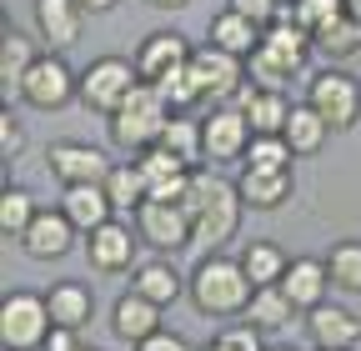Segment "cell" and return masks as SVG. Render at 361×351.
Masks as SVG:
<instances>
[{
	"label": "cell",
	"mask_w": 361,
	"mask_h": 351,
	"mask_svg": "<svg viewBox=\"0 0 361 351\" xmlns=\"http://www.w3.org/2000/svg\"><path fill=\"white\" fill-rule=\"evenodd\" d=\"M186 216H191V251L201 256H221V246H231L241 231L246 201L236 191V181H226L216 171H196V181L186 191Z\"/></svg>",
	"instance_id": "obj_1"
},
{
	"label": "cell",
	"mask_w": 361,
	"mask_h": 351,
	"mask_svg": "<svg viewBox=\"0 0 361 351\" xmlns=\"http://www.w3.org/2000/svg\"><path fill=\"white\" fill-rule=\"evenodd\" d=\"M186 296L201 316L211 321H226V316H246V306L256 296L246 266H241V256H201L196 261V271L186 276Z\"/></svg>",
	"instance_id": "obj_2"
},
{
	"label": "cell",
	"mask_w": 361,
	"mask_h": 351,
	"mask_svg": "<svg viewBox=\"0 0 361 351\" xmlns=\"http://www.w3.org/2000/svg\"><path fill=\"white\" fill-rule=\"evenodd\" d=\"M166 125H171V106L161 101V91H156V85H146V80L135 85V91L126 96V106L106 121L111 146H116V151H126L130 161L141 156V151H151V146H161Z\"/></svg>",
	"instance_id": "obj_3"
},
{
	"label": "cell",
	"mask_w": 361,
	"mask_h": 351,
	"mask_svg": "<svg viewBox=\"0 0 361 351\" xmlns=\"http://www.w3.org/2000/svg\"><path fill=\"white\" fill-rule=\"evenodd\" d=\"M311 51H316L311 46V30H301L296 20H276V25L261 35V51L246 61L251 66V80L261 85V91H281V85L306 66Z\"/></svg>",
	"instance_id": "obj_4"
},
{
	"label": "cell",
	"mask_w": 361,
	"mask_h": 351,
	"mask_svg": "<svg viewBox=\"0 0 361 351\" xmlns=\"http://www.w3.org/2000/svg\"><path fill=\"white\" fill-rule=\"evenodd\" d=\"M51 331L56 321L40 291H11L0 301V341H6V351H45Z\"/></svg>",
	"instance_id": "obj_5"
},
{
	"label": "cell",
	"mask_w": 361,
	"mask_h": 351,
	"mask_svg": "<svg viewBox=\"0 0 361 351\" xmlns=\"http://www.w3.org/2000/svg\"><path fill=\"white\" fill-rule=\"evenodd\" d=\"M135 85H141L135 61H126V56H96V61L80 70V106L111 121L126 106V96L135 91Z\"/></svg>",
	"instance_id": "obj_6"
},
{
	"label": "cell",
	"mask_w": 361,
	"mask_h": 351,
	"mask_svg": "<svg viewBox=\"0 0 361 351\" xmlns=\"http://www.w3.org/2000/svg\"><path fill=\"white\" fill-rule=\"evenodd\" d=\"M306 106L331 130H351L361 121V80L341 66H326V70H316L306 80Z\"/></svg>",
	"instance_id": "obj_7"
},
{
	"label": "cell",
	"mask_w": 361,
	"mask_h": 351,
	"mask_svg": "<svg viewBox=\"0 0 361 351\" xmlns=\"http://www.w3.org/2000/svg\"><path fill=\"white\" fill-rule=\"evenodd\" d=\"M25 106L35 111H66L71 101H80V70L66 66V56H51V51H40V61L30 66L25 75V91H20Z\"/></svg>",
	"instance_id": "obj_8"
},
{
	"label": "cell",
	"mask_w": 361,
	"mask_h": 351,
	"mask_svg": "<svg viewBox=\"0 0 361 351\" xmlns=\"http://www.w3.org/2000/svg\"><path fill=\"white\" fill-rule=\"evenodd\" d=\"M45 166H51V176L61 186H106V176H111L116 161L101 146H90V141H51Z\"/></svg>",
	"instance_id": "obj_9"
},
{
	"label": "cell",
	"mask_w": 361,
	"mask_h": 351,
	"mask_svg": "<svg viewBox=\"0 0 361 351\" xmlns=\"http://www.w3.org/2000/svg\"><path fill=\"white\" fill-rule=\"evenodd\" d=\"M130 221H135L141 246H151V251H161V256L191 246V216H186V206H180V201H146Z\"/></svg>",
	"instance_id": "obj_10"
},
{
	"label": "cell",
	"mask_w": 361,
	"mask_h": 351,
	"mask_svg": "<svg viewBox=\"0 0 361 351\" xmlns=\"http://www.w3.org/2000/svg\"><path fill=\"white\" fill-rule=\"evenodd\" d=\"M135 251H141V236H135V226H126L121 216L85 236V261H90V271H101V276L130 271L135 266Z\"/></svg>",
	"instance_id": "obj_11"
},
{
	"label": "cell",
	"mask_w": 361,
	"mask_h": 351,
	"mask_svg": "<svg viewBox=\"0 0 361 351\" xmlns=\"http://www.w3.org/2000/svg\"><path fill=\"white\" fill-rule=\"evenodd\" d=\"M191 75H196V85H201V96H206V101L231 106V96L246 85V61L226 56V51H216V46H196V56H191Z\"/></svg>",
	"instance_id": "obj_12"
},
{
	"label": "cell",
	"mask_w": 361,
	"mask_h": 351,
	"mask_svg": "<svg viewBox=\"0 0 361 351\" xmlns=\"http://www.w3.org/2000/svg\"><path fill=\"white\" fill-rule=\"evenodd\" d=\"M191 56H196V46L180 30H151L141 46H135V75H141L146 85H156V80H166L171 70H180V66H191Z\"/></svg>",
	"instance_id": "obj_13"
},
{
	"label": "cell",
	"mask_w": 361,
	"mask_h": 351,
	"mask_svg": "<svg viewBox=\"0 0 361 351\" xmlns=\"http://www.w3.org/2000/svg\"><path fill=\"white\" fill-rule=\"evenodd\" d=\"M201 136H206V161L226 166V161H246L251 146V121L236 106H216L211 116H201Z\"/></svg>",
	"instance_id": "obj_14"
},
{
	"label": "cell",
	"mask_w": 361,
	"mask_h": 351,
	"mask_svg": "<svg viewBox=\"0 0 361 351\" xmlns=\"http://www.w3.org/2000/svg\"><path fill=\"white\" fill-rule=\"evenodd\" d=\"M135 166H141V176H146L151 201H186V191H191V181H196V171H191L186 161H176L166 146L141 151V156H135Z\"/></svg>",
	"instance_id": "obj_15"
},
{
	"label": "cell",
	"mask_w": 361,
	"mask_h": 351,
	"mask_svg": "<svg viewBox=\"0 0 361 351\" xmlns=\"http://www.w3.org/2000/svg\"><path fill=\"white\" fill-rule=\"evenodd\" d=\"M80 25H85V11L75 6V0H35V40L51 56H66L75 46Z\"/></svg>",
	"instance_id": "obj_16"
},
{
	"label": "cell",
	"mask_w": 361,
	"mask_h": 351,
	"mask_svg": "<svg viewBox=\"0 0 361 351\" xmlns=\"http://www.w3.org/2000/svg\"><path fill=\"white\" fill-rule=\"evenodd\" d=\"M75 226H71V216L61 211V206H40V216L30 221V231L20 236V251L30 256V261H61L71 246H75Z\"/></svg>",
	"instance_id": "obj_17"
},
{
	"label": "cell",
	"mask_w": 361,
	"mask_h": 351,
	"mask_svg": "<svg viewBox=\"0 0 361 351\" xmlns=\"http://www.w3.org/2000/svg\"><path fill=\"white\" fill-rule=\"evenodd\" d=\"M281 291L296 312H316V306H326V291H331V271H326V256H291V266L281 276Z\"/></svg>",
	"instance_id": "obj_18"
},
{
	"label": "cell",
	"mask_w": 361,
	"mask_h": 351,
	"mask_svg": "<svg viewBox=\"0 0 361 351\" xmlns=\"http://www.w3.org/2000/svg\"><path fill=\"white\" fill-rule=\"evenodd\" d=\"M306 336L316 351H356L361 346V316L326 301L316 312H306Z\"/></svg>",
	"instance_id": "obj_19"
},
{
	"label": "cell",
	"mask_w": 361,
	"mask_h": 351,
	"mask_svg": "<svg viewBox=\"0 0 361 351\" xmlns=\"http://www.w3.org/2000/svg\"><path fill=\"white\" fill-rule=\"evenodd\" d=\"M236 191H241L246 211H281L296 196V171H251V166H241Z\"/></svg>",
	"instance_id": "obj_20"
},
{
	"label": "cell",
	"mask_w": 361,
	"mask_h": 351,
	"mask_svg": "<svg viewBox=\"0 0 361 351\" xmlns=\"http://www.w3.org/2000/svg\"><path fill=\"white\" fill-rule=\"evenodd\" d=\"M35 61H40L35 40H30L25 30H11V25H6V35H0V96H6V106L20 101L25 75H30Z\"/></svg>",
	"instance_id": "obj_21"
},
{
	"label": "cell",
	"mask_w": 361,
	"mask_h": 351,
	"mask_svg": "<svg viewBox=\"0 0 361 351\" xmlns=\"http://www.w3.org/2000/svg\"><path fill=\"white\" fill-rule=\"evenodd\" d=\"M111 331H116L126 346H141L146 336H156V331H161V306H156V301H146L141 291L116 296V306H111Z\"/></svg>",
	"instance_id": "obj_22"
},
{
	"label": "cell",
	"mask_w": 361,
	"mask_h": 351,
	"mask_svg": "<svg viewBox=\"0 0 361 351\" xmlns=\"http://www.w3.org/2000/svg\"><path fill=\"white\" fill-rule=\"evenodd\" d=\"M261 25H251L246 16H236V11H216L211 16V25H206V46H216V51H226V56H236V61H251L256 51H261Z\"/></svg>",
	"instance_id": "obj_23"
},
{
	"label": "cell",
	"mask_w": 361,
	"mask_h": 351,
	"mask_svg": "<svg viewBox=\"0 0 361 351\" xmlns=\"http://www.w3.org/2000/svg\"><path fill=\"white\" fill-rule=\"evenodd\" d=\"M61 211L71 216V226L80 236H90V231H101L106 221H116V206H111L106 186H66L61 191Z\"/></svg>",
	"instance_id": "obj_24"
},
{
	"label": "cell",
	"mask_w": 361,
	"mask_h": 351,
	"mask_svg": "<svg viewBox=\"0 0 361 351\" xmlns=\"http://www.w3.org/2000/svg\"><path fill=\"white\" fill-rule=\"evenodd\" d=\"M45 306H51V321L66 331H85L90 316H96V291L80 286V281H56L45 291Z\"/></svg>",
	"instance_id": "obj_25"
},
{
	"label": "cell",
	"mask_w": 361,
	"mask_h": 351,
	"mask_svg": "<svg viewBox=\"0 0 361 351\" xmlns=\"http://www.w3.org/2000/svg\"><path fill=\"white\" fill-rule=\"evenodd\" d=\"M311 46H316V56H326V66H341V61H351V56L361 51V16L341 11L336 20L316 25V30H311Z\"/></svg>",
	"instance_id": "obj_26"
},
{
	"label": "cell",
	"mask_w": 361,
	"mask_h": 351,
	"mask_svg": "<svg viewBox=\"0 0 361 351\" xmlns=\"http://www.w3.org/2000/svg\"><path fill=\"white\" fill-rule=\"evenodd\" d=\"M130 291H141L156 306H176L186 296V276H180L171 261H141V266L130 271Z\"/></svg>",
	"instance_id": "obj_27"
},
{
	"label": "cell",
	"mask_w": 361,
	"mask_h": 351,
	"mask_svg": "<svg viewBox=\"0 0 361 351\" xmlns=\"http://www.w3.org/2000/svg\"><path fill=\"white\" fill-rule=\"evenodd\" d=\"M296 316H301V312L286 301L281 286H261V291L251 296V306H246V316H241V321L256 326V331L266 336V331H286V326H296Z\"/></svg>",
	"instance_id": "obj_28"
},
{
	"label": "cell",
	"mask_w": 361,
	"mask_h": 351,
	"mask_svg": "<svg viewBox=\"0 0 361 351\" xmlns=\"http://www.w3.org/2000/svg\"><path fill=\"white\" fill-rule=\"evenodd\" d=\"M241 266H246V276H251V286L261 291V286H281V276H286V266H291V256L276 246V241H246L241 246Z\"/></svg>",
	"instance_id": "obj_29"
},
{
	"label": "cell",
	"mask_w": 361,
	"mask_h": 351,
	"mask_svg": "<svg viewBox=\"0 0 361 351\" xmlns=\"http://www.w3.org/2000/svg\"><path fill=\"white\" fill-rule=\"evenodd\" d=\"M281 136H286V146H291V151H296V161H301V156H316V151L326 146L331 125H326L322 116H316V111L301 101V106H291V121H286V130H281Z\"/></svg>",
	"instance_id": "obj_30"
},
{
	"label": "cell",
	"mask_w": 361,
	"mask_h": 351,
	"mask_svg": "<svg viewBox=\"0 0 361 351\" xmlns=\"http://www.w3.org/2000/svg\"><path fill=\"white\" fill-rule=\"evenodd\" d=\"M106 196H111L116 216H121V211H130V216H135V211H141V206L151 201L141 166H135V161H126V166H111V176H106Z\"/></svg>",
	"instance_id": "obj_31"
},
{
	"label": "cell",
	"mask_w": 361,
	"mask_h": 351,
	"mask_svg": "<svg viewBox=\"0 0 361 351\" xmlns=\"http://www.w3.org/2000/svg\"><path fill=\"white\" fill-rule=\"evenodd\" d=\"M161 146H166L176 161H186L191 171H201V161H206V136H201V121H191V116H171L166 136H161Z\"/></svg>",
	"instance_id": "obj_32"
},
{
	"label": "cell",
	"mask_w": 361,
	"mask_h": 351,
	"mask_svg": "<svg viewBox=\"0 0 361 351\" xmlns=\"http://www.w3.org/2000/svg\"><path fill=\"white\" fill-rule=\"evenodd\" d=\"M246 121H251V136H281L286 121H291L286 91H256L251 106H246Z\"/></svg>",
	"instance_id": "obj_33"
},
{
	"label": "cell",
	"mask_w": 361,
	"mask_h": 351,
	"mask_svg": "<svg viewBox=\"0 0 361 351\" xmlns=\"http://www.w3.org/2000/svg\"><path fill=\"white\" fill-rule=\"evenodd\" d=\"M35 216H40V206H35L30 191H20V186H6V191H0V236H6V241L20 246V236L30 231Z\"/></svg>",
	"instance_id": "obj_34"
},
{
	"label": "cell",
	"mask_w": 361,
	"mask_h": 351,
	"mask_svg": "<svg viewBox=\"0 0 361 351\" xmlns=\"http://www.w3.org/2000/svg\"><path fill=\"white\" fill-rule=\"evenodd\" d=\"M326 271H331V286H336V291L361 296V241H356V236L331 241V251H326Z\"/></svg>",
	"instance_id": "obj_35"
},
{
	"label": "cell",
	"mask_w": 361,
	"mask_h": 351,
	"mask_svg": "<svg viewBox=\"0 0 361 351\" xmlns=\"http://www.w3.org/2000/svg\"><path fill=\"white\" fill-rule=\"evenodd\" d=\"M156 91H161V101L171 106V116H186L191 106L206 101L201 85H196V75H191V66H180V70H171L166 80H156Z\"/></svg>",
	"instance_id": "obj_36"
},
{
	"label": "cell",
	"mask_w": 361,
	"mask_h": 351,
	"mask_svg": "<svg viewBox=\"0 0 361 351\" xmlns=\"http://www.w3.org/2000/svg\"><path fill=\"white\" fill-rule=\"evenodd\" d=\"M296 151L286 146V136H251L246 146V166L251 171H291Z\"/></svg>",
	"instance_id": "obj_37"
},
{
	"label": "cell",
	"mask_w": 361,
	"mask_h": 351,
	"mask_svg": "<svg viewBox=\"0 0 361 351\" xmlns=\"http://www.w3.org/2000/svg\"><path fill=\"white\" fill-rule=\"evenodd\" d=\"M346 11V0H286L281 6V20H296L301 30H316Z\"/></svg>",
	"instance_id": "obj_38"
},
{
	"label": "cell",
	"mask_w": 361,
	"mask_h": 351,
	"mask_svg": "<svg viewBox=\"0 0 361 351\" xmlns=\"http://www.w3.org/2000/svg\"><path fill=\"white\" fill-rule=\"evenodd\" d=\"M281 6H286V0H226V11L246 16V20L261 25V30H271V25L281 20Z\"/></svg>",
	"instance_id": "obj_39"
},
{
	"label": "cell",
	"mask_w": 361,
	"mask_h": 351,
	"mask_svg": "<svg viewBox=\"0 0 361 351\" xmlns=\"http://www.w3.org/2000/svg\"><path fill=\"white\" fill-rule=\"evenodd\" d=\"M0 156H6V166L25 156V125L11 116V106H6V116H0Z\"/></svg>",
	"instance_id": "obj_40"
},
{
	"label": "cell",
	"mask_w": 361,
	"mask_h": 351,
	"mask_svg": "<svg viewBox=\"0 0 361 351\" xmlns=\"http://www.w3.org/2000/svg\"><path fill=\"white\" fill-rule=\"evenodd\" d=\"M216 341H221V346H231V351H271V346L261 341V331H256V326H246V321H241V326H221V336H216Z\"/></svg>",
	"instance_id": "obj_41"
},
{
	"label": "cell",
	"mask_w": 361,
	"mask_h": 351,
	"mask_svg": "<svg viewBox=\"0 0 361 351\" xmlns=\"http://www.w3.org/2000/svg\"><path fill=\"white\" fill-rule=\"evenodd\" d=\"M135 351H191V341H186V336H176V331H166V326H161L156 336H146V341H141V346H135Z\"/></svg>",
	"instance_id": "obj_42"
},
{
	"label": "cell",
	"mask_w": 361,
	"mask_h": 351,
	"mask_svg": "<svg viewBox=\"0 0 361 351\" xmlns=\"http://www.w3.org/2000/svg\"><path fill=\"white\" fill-rule=\"evenodd\" d=\"M80 341H85V331H66V326H56L51 341H45V351H75Z\"/></svg>",
	"instance_id": "obj_43"
},
{
	"label": "cell",
	"mask_w": 361,
	"mask_h": 351,
	"mask_svg": "<svg viewBox=\"0 0 361 351\" xmlns=\"http://www.w3.org/2000/svg\"><path fill=\"white\" fill-rule=\"evenodd\" d=\"M75 6H80L85 16H106V11H116V0H75Z\"/></svg>",
	"instance_id": "obj_44"
},
{
	"label": "cell",
	"mask_w": 361,
	"mask_h": 351,
	"mask_svg": "<svg viewBox=\"0 0 361 351\" xmlns=\"http://www.w3.org/2000/svg\"><path fill=\"white\" fill-rule=\"evenodd\" d=\"M146 6H151V11H186L191 0H146Z\"/></svg>",
	"instance_id": "obj_45"
},
{
	"label": "cell",
	"mask_w": 361,
	"mask_h": 351,
	"mask_svg": "<svg viewBox=\"0 0 361 351\" xmlns=\"http://www.w3.org/2000/svg\"><path fill=\"white\" fill-rule=\"evenodd\" d=\"M75 351H101V346H96V341H90V336H85V341H80V346H75Z\"/></svg>",
	"instance_id": "obj_46"
},
{
	"label": "cell",
	"mask_w": 361,
	"mask_h": 351,
	"mask_svg": "<svg viewBox=\"0 0 361 351\" xmlns=\"http://www.w3.org/2000/svg\"><path fill=\"white\" fill-rule=\"evenodd\" d=\"M201 351H231V346H221V341H206V346H201Z\"/></svg>",
	"instance_id": "obj_47"
},
{
	"label": "cell",
	"mask_w": 361,
	"mask_h": 351,
	"mask_svg": "<svg viewBox=\"0 0 361 351\" xmlns=\"http://www.w3.org/2000/svg\"><path fill=\"white\" fill-rule=\"evenodd\" d=\"M346 11H351V16H361V0H346Z\"/></svg>",
	"instance_id": "obj_48"
},
{
	"label": "cell",
	"mask_w": 361,
	"mask_h": 351,
	"mask_svg": "<svg viewBox=\"0 0 361 351\" xmlns=\"http://www.w3.org/2000/svg\"><path fill=\"white\" fill-rule=\"evenodd\" d=\"M271 351H296V346H271Z\"/></svg>",
	"instance_id": "obj_49"
}]
</instances>
